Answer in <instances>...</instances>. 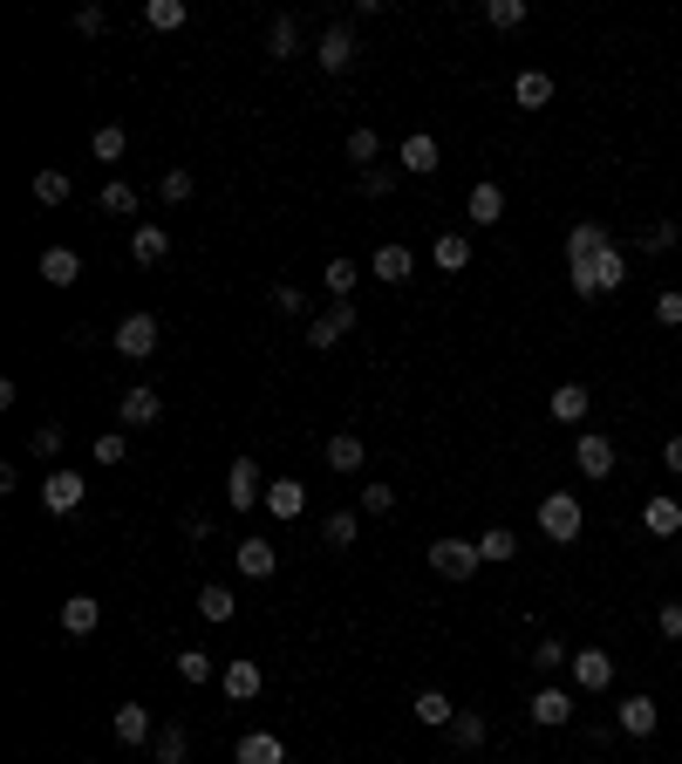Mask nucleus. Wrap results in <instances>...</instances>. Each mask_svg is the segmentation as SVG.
<instances>
[{"label": "nucleus", "instance_id": "nucleus-1", "mask_svg": "<svg viewBox=\"0 0 682 764\" xmlns=\"http://www.w3.org/2000/svg\"><path fill=\"white\" fill-rule=\"evenodd\" d=\"M621 280H628V252H621V246H608V252H594V260H580V267H567V287H573L580 300H600V294H621Z\"/></svg>", "mask_w": 682, "mask_h": 764}, {"label": "nucleus", "instance_id": "nucleus-2", "mask_svg": "<svg viewBox=\"0 0 682 764\" xmlns=\"http://www.w3.org/2000/svg\"><path fill=\"white\" fill-rule=\"evenodd\" d=\"M540 532H546L553 546H573L580 532H587V505H580L573 492H546L540 498Z\"/></svg>", "mask_w": 682, "mask_h": 764}, {"label": "nucleus", "instance_id": "nucleus-3", "mask_svg": "<svg viewBox=\"0 0 682 764\" xmlns=\"http://www.w3.org/2000/svg\"><path fill=\"white\" fill-rule=\"evenodd\" d=\"M423 559H431L437 580H471L485 567V559H478V540H437V546H423Z\"/></svg>", "mask_w": 682, "mask_h": 764}, {"label": "nucleus", "instance_id": "nucleus-4", "mask_svg": "<svg viewBox=\"0 0 682 764\" xmlns=\"http://www.w3.org/2000/svg\"><path fill=\"white\" fill-rule=\"evenodd\" d=\"M110 342H116V355H131V362H150L158 342H164V328H158V315H123Z\"/></svg>", "mask_w": 682, "mask_h": 764}, {"label": "nucleus", "instance_id": "nucleus-5", "mask_svg": "<svg viewBox=\"0 0 682 764\" xmlns=\"http://www.w3.org/2000/svg\"><path fill=\"white\" fill-rule=\"evenodd\" d=\"M567 676H573V690H580V697H600V690L615 682V655H608V649H573Z\"/></svg>", "mask_w": 682, "mask_h": 764}, {"label": "nucleus", "instance_id": "nucleus-6", "mask_svg": "<svg viewBox=\"0 0 682 764\" xmlns=\"http://www.w3.org/2000/svg\"><path fill=\"white\" fill-rule=\"evenodd\" d=\"M225 505H233V513L266 505V485H260V465H252V457H233V471H225Z\"/></svg>", "mask_w": 682, "mask_h": 764}, {"label": "nucleus", "instance_id": "nucleus-7", "mask_svg": "<svg viewBox=\"0 0 682 764\" xmlns=\"http://www.w3.org/2000/svg\"><path fill=\"white\" fill-rule=\"evenodd\" d=\"M573 465H580V478H594V485H600V478H615V465H621L615 438H594V430H587V438H573Z\"/></svg>", "mask_w": 682, "mask_h": 764}, {"label": "nucleus", "instance_id": "nucleus-8", "mask_svg": "<svg viewBox=\"0 0 682 764\" xmlns=\"http://www.w3.org/2000/svg\"><path fill=\"white\" fill-rule=\"evenodd\" d=\"M655 724H662V703L655 697H621L615 703V730L621 737H655Z\"/></svg>", "mask_w": 682, "mask_h": 764}, {"label": "nucleus", "instance_id": "nucleus-9", "mask_svg": "<svg viewBox=\"0 0 682 764\" xmlns=\"http://www.w3.org/2000/svg\"><path fill=\"white\" fill-rule=\"evenodd\" d=\"M615 246V233L600 219H573L567 225V267H580V260H594V252H608Z\"/></svg>", "mask_w": 682, "mask_h": 764}, {"label": "nucleus", "instance_id": "nucleus-10", "mask_svg": "<svg viewBox=\"0 0 682 764\" xmlns=\"http://www.w3.org/2000/svg\"><path fill=\"white\" fill-rule=\"evenodd\" d=\"M642 532H648V540H675V532H682V498L675 492H655L642 505Z\"/></svg>", "mask_w": 682, "mask_h": 764}, {"label": "nucleus", "instance_id": "nucleus-11", "mask_svg": "<svg viewBox=\"0 0 682 764\" xmlns=\"http://www.w3.org/2000/svg\"><path fill=\"white\" fill-rule=\"evenodd\" d=\"M260 662H252V655H233V662H225V669H219V690L225 697H233V703H252V697H260Z\"/></svg>", "mask_w": 682, "mask_h": 764}, {"label": "nucleus", "instance_id": "nucleus-12", "mask_svg": "<svg viewBox=\"0 0 682 764\" xmlns=\"http://www.w3.org/2000/svg\"><path fill=\"white\" fill-rule=\"evenodd\" d=\"M83 492H89V485H83V471H48V478H41V505H48L55 519H62V513H75V505H83Z\"/></svg>", "mask_w": 682, "mask_h": 764}, {"label": "nucleus", "instance_id": "nucleus-13", "mask_svg": "<svg viewBox=\"0 0 682 764\" xmlns=\"http://www.w3.org/2000/svg\"><path fill=\"white\" fill-rule=\"evenodd\" d=\"M314 62H321L327 75H348V69H356V35H348V28H327V35L314 41Z\"/></svg>", "mask_w": 682, "mask_h": 764}, {"label": "nucleus", "instance_id": "nucleus-14", "mask_svg": "<svg viewBox=\"0 0 682 764\" xmlns=\"http://www.w3.org/2000/svg\"><path fill=\"white\" fill-rule=\"evenodd\" d=\"M348 328H356V308H348V300H335L327 315H314V321H308V348H335Z\"/></svg>", "mask_w": 682, "mask_h": 764}, {"label": "nucleus", "instance_id": "nucleus-15", "mask_svg": "<svg viewBox=\"0 0 682 764\" xmlns=\"http://www.w3.org/2000/svg\"><path fill=\"white\" fill-rule=\"evenodd\" d=\"M233 567H239L246 580H266L273 567H281V546H273V540H239V546H233Z\"/></svg>", "mask_w": 682, "mask_h": 764}, {"label": "nucleus", "instance_id": "nucleus-16", "mask_svg": "<svg viewBox=\"0 0 682 764\" xmlns=\"http://www.w3.org/2000/svg\"><path fill=\"white\" fill-rule=\"evenodd\" d=\"M369 273L383 280V287H402V280L417 273V252L410 246H375V260H369Z\"/></svg>", "mask_w": 682, "mask_h": 764}, {"label": "nucleus", "instance_id": "nucleus-17", "mask_svg": "<svg viewBox=\"0 0 682 764\" xmlns=\"http://www.w3.org/2000/svg\"><path fill=\"white\" fill-rule=\"evenodd\" d=\"M396 158H402V171H410V177H431V171L444 164V150H437V137L410 131V137H402V150H396Z\"/></svg>", "mask_w": 682, "mask_h": 764}, {"label": "nucleus", "instance_id": "nucleus-18", "mask_svg": "<svg viewBox=\"0 0 682 764\" xmlns=\"http://www.w3.org/2000/svg\"><path fill=\"white\" fill-rule=\"evenodd\" d=\"M266 513L273 519H300V513H308V485H300V478H273V485H266Z\"/></svg>", "mask_w": 682, "mask_h": 764}, {"label": "nucleus", "instance_id": "nucleus-19", "mask_svg": "<svg viewBox=\"0 0 682 764\" xmlns=\"http://www.w3.org/2000/svg\"><path fill=\"white\" fill-rule=\"evenodd\" d=\"M158 417H164V396L150 390V382H137V390H123V423H131V430L158 423Z\"/></svg>", "mask_w": 682, "mask_h": 764}, {"label": "nucleus", "instance_id": "nucleus-20", "mask_svg": "<svg viewBox=\"0 0 682 764\" xmlns=\"http://www.w3.org/2000/svg\"><path fill=\"white\" fill-rule=\"evenodd\" d=\"M533 724L540 730H567L573 724V697L567 690H533Z\"/></svg>", "mask_w": 682, "mask_h": 764}, {"label": "nucleus", "instance_id": "nucleus-21", "mask_svg": "<svg viewBox=\"0 0 682 764\" xmlns=\"http://www.w3.org/2000/svg\"><path fill=\"white\" fill-rule=\"evenodd\" d=\"M464 212H471L478 225H498V219H505V185L478 177V185H471V198H464Z\"/></svg>", "mask_w": 682, "mask_h": 764}, {"label": "nucleus", "instance_id": "nucleus-22", "mask_svg": "<svg viewBox=\"0 0 682 764\" xmlns=\"http://www.w3.org/2000/svg\"><path fill=\"white\" fill-rule=\"evenodd\" d=\"M233 757H239V764H287V744H281L273 730H246Z\"/></svg>", "mask_w": 682, "mask_h": 764}, {"label": "nucleus", "instance_id": "nucleus-23", "mask_svg": "<svg viewBox=\"0 0 682 764\" xmlns=\"http://www.w3.org/2000/svg\"><path fill=\"white\" fill-rule=\"evenodd\" d=\"M41 280H48V287H75V280H83L75 246H48V252H41Z\"/></svg>", "mask_w": 682, "mask_h": 764}, {"label": "nucleus", "instance_id": "nucleus-24", "mask_svg": "<svg viewBox=\"0 0 682 764\" xmlns=\"http://www.w3.org/2000/svg\"><path fill=\"white\" fill-rule=\"evenodd\" d=\"M512 103H519V110H546V103H553V75H546V69H519Z\"/></svg>", "mask_w": 682, "mask_h": 764}, {"label": "nucleus", "instance_id": "nucleus-25", "mask_svg": "<svg viewBox=\"0 0 682 764\" xmlns=\"http://www.w3.org/2000/svg\"><path fill=\"white\" fill-rule=\"evenodd\" d=\"M110 730H116V744H150V710L144 703H116Z\"/></svg>", "mask_w": 682, "mask_h": 764}, {"label": "nucleus", "instance_id": "nucleus-26", "mask_svg": "<svg viewBox=\"0 0 682 764\" xmlns=\"http://www.w3.org/2000/svg\"><path fill=\"white\" fill-rule=\"evenodd\" d=\"M96 621H103V601L96 594H69L62 601V628L69 634H96Z\"/></svg>", "mask_w": 682, "mask_h": 764}, {"label": "nucleus", "instance_id": "nucleus-27", "mask_svg": "<svg viewBox=\"0 0 682 764\" xmlns=\"http://www.w3.org/2000/svg\"><path fill=\"white\" fill-rule=\"evenodd\" d=\"M191 21V8L185 0H144V28H158V35H178Z\"/></svg>", "mask_w": 682, "mask_h": 764}, {"label": "nucleus", "instance_id": "nucleus-28", "mask_svg": "<svg viewBox=\"0 0 682 764\" xmlns=\"http://www.w3.org/2000/svg\"><path fill=\"white\" fill-rule=\"evenodd\" d=\"M362 457H369V444L356 438V430H335V438H327V465L335 471H362Z\"/></svg>", "mask_w": 682, "mask_h": 764}, {"label": "nucleus", "instance_id": "nucleus-29", "mask_svg": "<svg viewBox=\"0 0 682 764\" xmlns=\"http://www.w3.org/2000/svg\"><path fill=\"white\" fill-rule=\"evenodd\" d=\"M431 267H437V273H464V267H471V239H464V233H444V239L431 246Z\"/></svg>", "mask_w": 682, "mask_h": 764}, {"label": "nucleus", "instance_id": "nucleus-30", "mask_svg": "<svg viewBox=\"0 0 682 764\" xmlns=\"http://www.w3.org/2000/svg\"><path fill=\"white\" fill-rule=\"evenodd\" d=\"M478 559H485V567H505V559H519V532H505V526L478 532Z\"/></svg>", "mask_w": 682, "mask_h": 764}, {"label": "nucleus", "instance_id": "nucleus-31", "mask_svg": "<svg viewBox=\"0 0 682 764\" xmlns=\"http://www.w3.org/2000/svg\"><path fill=\"white\" fill-rule=\"evenodd\" d=\"M266 56H273V62L300 56V21H294V14H273V28H266Z\"/></svg>", "mask_w": 682, "mask_h": 764}, {"label": "nucleus", "instance_id": "nucleus-32", "mask_svg": "<svg viewBox=\"0 0 682 764\" xmlns=\"http://www.w3.org/2000/svg\"><path fill=\"white\" fill-rule=\"evenodd\" d=\"M356 532H362L356 513H327V519H321V546H327V553H348V546H356Z\"/></svg>", "mask_w": 682, "mask_h": 764}, {"label": "nucleus", "instance_id": "nucleus-33", "mask_svg": "<svg viewBox=\"0 0 682 764\" xmlns=\"http://www.w3.org/2000/svg\"><path fill=\"white\" fill-rule=\"evenodd\" d=\"M131 252H137V267H158L164 252H171V233H164V225H137V233H131Z\"/></svg>", "mask_w": 682, "mask_h": 764}, {"label": "nucleus", "instance_id": "nucleus-34", "mask_svg": "<svg viewBox=\"0 0 682 764\" xmlns=\"http://www.w3.org/2000/svg\"><path fill=\"white\" fill-rule=\"evenodd\" d=\"M450 717H458V703H450L444 690H417V724H431V730H450Z\"/></svg>", "mask_w": 682, "mask_h": 764}, {"label": "nucleus", "instance_id": "nucleus-35", "mask_svg": "<svg viewBox=\"0 0 682 764\" xmlns=\"http://www.w3.org/2000/svg\"><path fill=\"white\" fill-rule=\"evenodd\" d=\"M587 382H560V390H553V417H560V423H580V417H587Z\"/></svg>", "mask_w": 682, "mask_h": 764}, {"label": "nucleus", "instance_id": "nucleus-36", "mask_svg": "<svg viewBox=\"0 0 682 764\" xmlns=\"http://www.w3.org/2000/svg\"><path fill=\"white\" fill-rule=\"evenodd\" d=\"M69 192H75V185H69V171H55V164H41V171H35V206H69Z\"/></svg>", "mask_w": 682, "mask_h": 764}, {"label": "nucleus", "instance_id": "nucleus-37", "mask_svg": "<svg viewBox=\"0 0 682 764\" xmlns=\"http://www.w3.org/2000/svg\"><path fill=\"white\" fill-rule=\"evenodd\" d=\"M219 676V662L206 649H178V682H191V690H206V682Z\"/></svg>", "mask_w": 682, "mask_h": 764}, {"label": "nucleus", "instance_id": "nucleus-38", "mask_svg": "<svg viewBox=\"0 0 682 764\" xmlns=\"http://www.w3.org/2000/svg\"><path fill=\"white\" fill-rule=\"evenodd\" d=\"M444 737H450V744H458V751H478V744H485V717H478V710H458Z\"/></svg>", "mask_w": 682, "mask_h": 764}, {"label": "nucleus", "instance_id": "nucleus-39", "mask_svg": "<svg viewBox=\"0 0 682 764\" xmlns=\"http://www.w3.org/2000/svg\"><path fill=\"white\" fill-rule=\"evenodd\" d=\"M89 150H96V158H103V164H116V158H123V150H131V137H123V123H96V137H89Z\"/></svg>", "mask_w": 682, "mask_h": 764}, {"label": "nucleus", "instance_id": "nucleus-40", "mask_svg": "<svg viewBox=\"0 0 682 764\" xmlns=\"http://www.w3.org/2000/svg\"><path fill=\"white\" fill-rule=\"evenodd\" d=\"M321 280H327V294H335V300H348V294H356V280H362V267L356 260H327Z\"/></svg>", "mask_w": 682, "mask_h": 764}, {"label": "nucleus", "instance_id": "nucleus-41", "mask_svg": "<svg viewBox=\"0 0 682 764\" xmlns=\"http://www.w3.org/2000/svg\"><path fill=\"white\" fill-rule=\"evenodd\" d=\"M233 588H198V615H206V621H233Z\"/></svg>", "mask_w": 682, "mask_h": 764}, {"label": "nucleus", "instance_id": "nucleus-42", "mask_svg": "<svg viewBox=\"0 0 682 764\" xmlns=\"http://www.w3.org/2000/svg\"><path fill=\"white\" fill-rule=\"evenodd\" d=\"M158 192H164V206H185V198L198 192V177H191L185 164H171V171H164V185H158Z\"/></svg>", "mask_w": 682, "mask_h": 764}, {"label": "nucleus", "instance_id": "nucleus-43", "mask_svg": "<svg viewBox=\"0 0 682 764\" xmlns=\"http://www.w3.org/2000/svg\"><path fill=\"white\" fill-rule=\"evenodd\" d=\"M103 212H110V219H131V212H137V192L123 185V177H110V185H103Z\"/></svg>", "mask_w": 682, "mask_h": 764}, {"label": "nucleus", "instance_id": "nucleus-44", "mask_svg": "<svg viewBox=\"0 0 682 764\" xmlns=\"http://www.w3.org/2000/svg\"><path fill=\"white\" fill-rule=\"evenodd\" d=\"M375 150H383V137H375V131H348V158H356L362 171H375Z\"/></svg>", "mask_w": 682, "mask_h": 764}, {"label": "nucleus", "instance_id": "nucleus-45", "mask_svg": "<svg viewBox=\"0 0 682 764\" xmlns=\"http://www.w3.org/2000/svg\"><path fill=\"white\" fill-rule=\"evenodd\" d=\"M62 444H69V430H62V423H41L35 438H28V451H35V457H62Z\"/></svg>", "mask_w": 682, "mask_h": 764}, {"label": "nucleus", "instance_id": "nucleus-46", "mask_svg": "<svg viewBox=\"0 0 682 764\" xmlns=\"http://www.w3.org/2000/svg\"><path fill=\"white\" fill-rule=\"evenodd\" d=\"M560 662H573V649L553 642V634H540V642H533V669H560Z\"/></svg>", "mask_w": 682, "mask_h": 764}, {"label": "nucleus", "instance_id": "nucleus-47", "mask_svg": "<svg viewBox=\"0 0 682 764\" xmlns=\"http://www.w3.org/2000/svg\"><path fill=\"white\" fill-rule=\"evenodd\" d=\"M185 751H191V744H185V730H178V724H164V730H158V764H185Z\"/></svg>", "mask_w": 682, "mask_h": 764}, {"label": "nucleus", "instance_id": "nucleus-48", "mask_svg": "<svg viewBox=\"0 0 682 764\" xmlns=\"http://www.w3.org/2000/svg\"><path fill=\"white\" fill-rule=\"evenodd\" d=\"M485 21H492V28H519V21H525V0H485Z\"/></svg>", "mask_w": 682, "mask_h": 764}, {"label": "nucleus", "instance_id": "nucleus-49", "mask_svg": "<svg viewBox=\"0 0 682 764\" xmlns=\"http://www.w3.org/2000/svg\"><path fill=\"white\" fill-rule=\"evenodd\" d=\"M675 239H682V233H675V219H655L648 233H642V252H669Z\"/></svg>", "mask_w": 682, "mask_h": 764}, {"label": "nucleus", "instance_id": "nucleus-50", "mask_svg": "<svg viewBox=\"0 0 682 764\" xmlns=\"http://www.w3.org/2000/svg\"><path fill=\"white\" fill-rule=\"evenodd\" d=\"M356 185H362V198H389L396 192V171H362Z\"/></svg>", "mask_w": 682, "mask_h": 764}, {"label": "nucleus", "instance_id": "nucleus-51", "mask_svg": "<svg viewBox=\"0 0 682 764\" xmlns=\"http://www.w3.org/2000/svg\"><path fill=\"white\" fill-rule=\"evenodd\" d=\"M655 628H662L669 642H682V601H662V607H655Z\"/></svg>", "mask_w": 682, "mask_h": 764}, {"label": "nucleus", "instance_id": "nucleus-52", "mask_svg": "<svg viewBox=\"0 0 682 764\" xmlns=\"http://www.w3.org/2000/svg\"><path fill=\"white\" fill-rule=\"evenodd\" d=\"M655 321H662V328H682V294H675V287L655 294Z\"/></svg>", "mask_w": 682, "mask_h": 764}, {"label": "nucleus", "instance_id": "nucleus-53", "mask_svg": "<svg viewBox=\"0 0 682 764\" xmlns=\"http://www.w3.org/2000/svg\"><path fill=\"white\" fill-rule=\"evenodd\" d=\"M131 457V438H96V465H123Z\"/></svg>", "mask_w": 682, "mask_h": 764}, {"label": "nucleus", "instance_id": "nucleus-54", "mask_svg": "<svg viewBox=\"0 0 682 764\" xmlns=\"http://www.w3.org/2000/svg\"><path fill=\"white\" fill-rule=\"evenodd\" d=\"M389 505H396V492H389V485H369V492H362V513H369V519H383Z\"/></svg>", "mask_w": 682, "mask_h": 764}, {"label": "nucleus", "instance_id": "nucleus-55", "mask_svg": "<svg viewBox=\"0 0 682 764\" xmlns=\"http://www.w3.org/2000/svg\"><path fill=\"white\" fill-rule=\"evenodd\" d=\"M273 308H281V315H308V294H300V287H273Z\"/></svg>", "mask_w": 682, "mask_h": 764}, {"label": "nucleus", "instance_id": "nucleus-56", "mask_svg": "<svg viewBox=\"0 0 682 764\" xmlns=\"http://www.w3.org/2000/svg\"><path fill=\"white\" fill-rule=\"evenodd\" d=\"M75 28H83V35H103L110 14H103V8H83V14H75Z\"/></svg>", "mask_w": 682, "mask_h": 764}, {"label": "nucleus", "instance_id": "nucleus-57", "mask_svg": "<svg viewBox=\"0 0 682 764\" xmlns=\"http://www.w3.org/2000/svg\"><path fill=\"white\" fill-rule=\"evenodd\" d=\"M662 465H669V471H682V438H669V444H662Z\"/></svg>", "mask_w": 682, "mask_h": 764}, {"label": "nucleus", "instance_id": "nucleus-58", "mask_svg": "<svg viewBox=\"0 0 682 764\" xmlns=\"http://www.w3.org/2000/svg\"><path fill=\"white\" fill-rule=\"evenodd\" d=\"M580 764H600V757H580Z\"/></svg>", "mask_w": 682, "mask_h": 764}, {"label": "nucleus", "instance_id": "nucleus-59", "mask_svg": "<svg viewBox=\"0 0 682 764\" xmlns=\"http://www.w3.org/2000/svg\"><path fill=\"white\" fill-rule=\"evenodd\" d=\"M675 669H682V649H675Z\"/></svg>", "mask_w": 682, "mask_h": 764}]
</instances>
